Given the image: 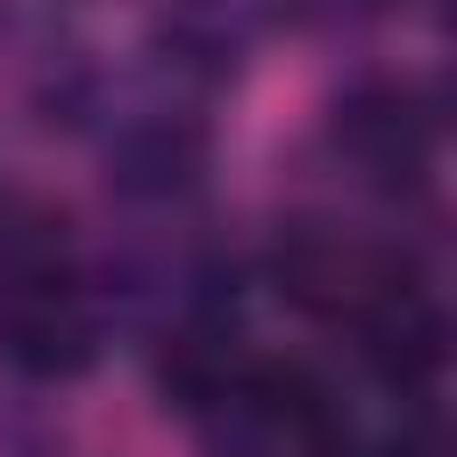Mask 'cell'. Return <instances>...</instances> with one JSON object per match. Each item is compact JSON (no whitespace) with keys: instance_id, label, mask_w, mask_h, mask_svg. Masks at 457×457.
<instances>
[{"instance_id":"6da1fadb","label":"cell","mask_w":457,"mask_h":457,"mask_svg":"<svg viewBox=\"0 0 457 457\" xmlns=\"http://www.w3.org/2000/svg\"><path fill=\"white\" fill-rule=\"evenodd\" d=\"M271 271H278V293H286L293 307H307V314H321V321H350V328L378 321L393 300H407V293L421 286L393 250L357 243V236H343V228H314V221L278 236Z\"/></svg>"},{"instance_id":"7a4b0ae2","label":"cell","mask_w":457,"mask_h":457,"mask_svg":"<svg viewBox=\"0 0 457 457\" xmlns=\"http://www.w3.org/2000/svg\"><path fill=\"white\" fill-rule=\"evenodd\" d=\"M336 143L371 171V179H414L428 164V114L400 93V86H378V93H357L343 114H336Z\"/></svg>"}]
</instances>
